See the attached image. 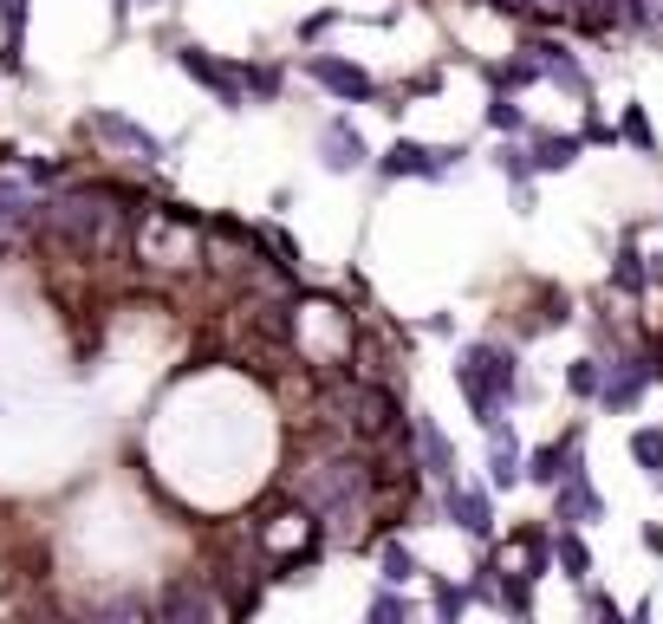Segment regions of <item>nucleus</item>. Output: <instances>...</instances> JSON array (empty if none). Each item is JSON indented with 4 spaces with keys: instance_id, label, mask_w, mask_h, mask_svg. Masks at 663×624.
<instances>
[{
    "instance_id": "nucleus-1",
    "label": "nucleus",
    "mask_w": 663,
    "mask_h": 624,
    "mask_svg": "<svg viewBox=\"0 0 663 624\" xmlns=\"http://www.w3.org/2000/svg\"><path fill=\"white\" fill-rule=\"evenodd\" d=\"M456 391H462V404H469L475 423H495L501 404L521 397V365H514V352H501V345H462V352H456Z\"/></svg>"
},
{
    "instance_id": "nucleus-2",
    "label": "nucleus",
    "mask_w": 663,
    "mask_h": 624,
    "mask_svg": "<svg viewBox=\"0 0 663 624\" xmlns=\"http://www.w3.org/2000/svg\"><path fill=\"white\" fill-rule=\"evenodd\" d=\"M176 65L221 104V111H241L247 104V85H241V59H215L208 46H176Z\"/></svg>"
},
{
    "instance_id": "nucleus-3",
    "label": "nucleus",
    "mask_w": 663,
    "mask_h": 624,
    "mask_svg": "<svg viewBox=\"0 0 663 624\" xmlns=\"http://www.w3.org/2000/svg\"><path fill=\"white\" fill-rule=\"evenodd\" d=\"M456 163H462V150H456V143H417V137H397V143L378 156V169H384V176H430V182H443Z\"/></svg>"
},
{
    "instance_id": "nucleus-4",
    "label": "nucleus",
    "mask_w": 663,
    "mask_h": 624,
    "mask_svg": "<svg viewBox=\"0 0 663 624\" xmlns=\"http://www.w3.org/2000/svg\"><path fill=\"white\" fill-rule=\"evenodd\" d=\"M306 72L332 91V98H345V104H365L371 91H378V78L365 72V65H352V59H332V52H313L306 59Z\"/></svg>"
},
{
    "instance_id": "nucleus-5",
    "label": "nucleus",
    "mask_w": 663,
    "mask_h": 624,
    "mask_svg": "<svg viewBox=\"0 0 663 624\" xmlns=\"http://www.w3.org/2000/svg\"><path fill=\"white\" fill-rule=\"evenodd\" d=\"M39 208L46 195L26 176H0V241H20L26 228H39Z\"/></svg>"
},
{
    "instance_id": "nucleus-6",
    "label": "nucleus",
    "mask_w": 663,
    "mask_h": 624,
    "mask_svg": "<svg viewBox=\"0 0 663 624\" xmlns=\"http://www.w3.org/2000/svg\"><path fill=\"white\" fill-rule=\"evenodd\" d=\"M365 137H358V124L352 117H326V130H319V163L332 169V176H352V169H365Z\"/></svg>"
},
{
    "instance_id": "nucleus-7",
    "label": "nucleus",
    "mask_w": 663,
    "mask_h": 624,
    "mask_svg": "<svg viewBox=\"0 0 663 624\" xmlns=\"http://www.w3.org/2000/svg\"><path fill=\"white\" fill-rule=\"evenodd\" d=\"M443 514L462 527V534H475V540H495V501L482 495V488H443Z\"/></svg>"
},
{
    "instance_id": "nucleus-8",
    "label": "nucleus",
    "mask_w": 663,
    "mask_h": 624,
    "mask_svg": "<svg viewBox=\"0 0 663 624\" xmlns=\"http://www.w3.org/2000/svg\"><path fill=\"white\" fill-rule=\"evenodd\" d=\"M91 130H98L104 143H117V150H130L137 163H156V156H163V143H156L143 124H130L124 111H91Z\"/></svg>"
},
{
    "instance_id": "nucleus-9",
    "label": "nucleus",
    "mask_w": 663,
    "mask_h": 624,
    "mask_svg": "<svg viewBox=\"0 0 663 624\" xmlns=\"http://www.w3.org/2000/svg\"><path fill=\"white\" fill-rule=\"evenodd\" d=\"M410 443H417V462H423L436 482H449V475H456V443L443 436V423H436V417H417V423H410Z\"/></svg>"
},
{
    "instance_id": "nucleus-10",
    "label": "nucleus",
    "mask_w": 663,
    "mask_h": 624,
    "mask_svg": "<svg viewBox=\"0 0 663 624\" xmlns=\"http://www.w3.org/2000/svg\"><path fill=\"white\" fill-rule=\"evenodd\" d=\"M527 59H534V65H540V78H553L560 91H573V98H592V85H586V72L573 65V52H566V46H553V39H540V46H534Z\"/></svg>"
},
{
    "instance_id": "nucleus-11",
    "label": "nucleus",
    "mask_w": 663,
    "mask_h": 624,
    "mask_svg": "<svg viewBox=\"0 0 663 624\" xmlns=\"http://www.w3.org/2000/svg\"><path fill=\"white\" fill-rule=\"evenodd\" d=\"M651 378H658V365H651V358H638V365H619V371H605V391H599V397H605L612 410H632V404L651 391Z\"/></svg>"
},
{
    "instance_id": "nucleus-12",
    "label": "nucleus",
    "mask_w": 663,
    "mask_h": 624,
    "mask_svg": "<svg viewBox=\"0 0 663 624\" xmlns=\"http://www.w3.org/2000/svg\"><path fill=\"white\" fill-rule=\"evenodd\" d=\"M488 475H495V488H514V482H521V456H514V430H508V417L488 423Z\"/></svg>"
},
{
    "instance_id": "nucleus-13",
    "label": "nucleus",
    "mask_w": 663,
    "mask_h": 624,
    "mask_svg": "<svg viewBox=\"0 0 663 624\" xmlns=\"http://www.w3.org/2000/svg\"><path fill=\"white\" fill-rule=\"evenodd\" d=\"M560 521H566V527H579V521H605V495H599L586 475L560 482Z\"/></svg>"
},
{
    "instance_id": "nucleus-14",
    "label": "nucleus",
    "mask_w": 663,
    "mask_h": 624,
    "mask_svg": "<svg viewBox=\"0 0 663 624\" xmlns=\"http://www.w3.org/2000/svg\"><path fill=\"white\" fill-rule=\"evenodd\" d=\"M573 443H579V436L566 430L560 443H547V449H534V456L521 462V475H534V482H547V488H553V482H566V456H573Z\"/></svg>"
},
{
    "instance_id": "nucleus-15",
    "label": "nucleus",
    "mask_w": 663,
    "mask_h": 624,
    "mask_svg": "<svg viewBox=\"0 0 663 624\" xmlns=\"http://www.w3.org/2000/svg\"><path fill=\"white\" fill-rule=\"evenodd\" d=\"M221 599H208L202 586H169L163 593V619H215Z\"/></svg>"
},
{
    "instance_id": "nucleus-16",
    "label": "nucleus",
    "mask_w": 663,
    "mask_h": 624,
    "mask_svg": "<svg viewBox=\"0 0 663 624\" xmlns=\"http://www.w3.org/2000/svg\"><path fill=\"white\" fill-rule=\"evenodd\" d=\"M579 156V137H534L527 143V169H566Z\"/></svg>"
},
{
    "instance_id": "nucleus-17",
    "label": "nucleus",
    "mask_w": 663,
    "mask_h": 624,
    "mask_svg": "<svg viewBox=\"0 0 663 624\" xmlns=\"http://www.w3.org/2000/svg\"><path fill=\"white\" fill-rule=\"evenodd\" d=\"M553 560H560V573H566L573 586H586V573H592V547H586V540H579L573 527H566V534L553 540Z\"/></svg>"
},
{
    "instance_id": "nucleus-18",
    "label": "nucleus",
    "mask_w": 663,
    "mask_h": 624,
    "mask_svg": "<svg viewBox=\"0 0 663 624\" xmlns=\"http://www.w3.org/2000/svg\"><path fill=\"white\" fill-rule=\"evenodd\" d=\"M241 85H247V104H254V98L267 104V98H280L286 72H280V65H260V59H241Z\"/></svg>"
},
{
    "instance_id": "nucleus-19",
    "label": "nucleus",
    "mask_w": 663,
    "mask_h": 624,
    "mask_svg": "<svg viewBox=\"0 0 663 624\" xmlns=\"http://www.w3.org/2000/svg\"><path fill=\"white\" fill-rule=\"evenodd\" d=\"M619 137L638 150V156H658V130H651V117H645V104H625V124H619Z\"/></svg>"
},
{
    "instance_id": "nucleus-20",
    "label": "nucleus",
    "mask_w": 663,
    "mask_h": 624,
    "mask_svg": "<svg viewBox=\"0 0 663 624\" xmlns=\"http://www.w3.org/2000/svg\"><path fill=\"white\" fill-rule=\"evenodd\" d=\"M612 286H619V293H645V286H651V267H645V254H638V247H625V254H619Z\"/></svg>"
},
{
    "instance_id": "nucleus-21",
    "label": "nucleus",
    "mask_w": 663,
    "mask_h": 624,
    "mask_svg": "<svg viewBox=\"0 0 663 624\" xmlns=\"http://www.w3.org/2000/svg\"><path fill=\"white\" fill-rule=\"evenodd\" d=\"M566 391H573V397H599V391H605V358H573Z\"/></svg>"
},
{
    "instance_id": "nucleus-22",
    "label": "nucleus",
    "mask_w": 663,
    "mask_h": 624,
    "mask_svg": "<svg viewBox=\"0 0 663 624\" xmlns=\"http://www.w3.org/2000/svg\"><path fill=\"white\" fill-rule=\"evenodd\" d=\"M632 462H638L645 475H663V430H638V436H632Z\"/></svg>"
},
{
    "instance_id": "nucleus-23",
    "label": "nucleus",
    "mask_w": 663,
    "mask_h": 624,
    "mask_svg": "<svg viewBox=\"0 0 663 624\" xmlns=\"http://www.w3.org/2000/svg\"><path fill=\"white\" fill-rule=\"evenodd\" d=\"M488 124H495L501 137H521V130H527V117H521V104H514L508 91H495V104H488Z\"/></svg>"
},
{
    "instance_id": "nucleus-24",
    "label": "nucleus",
    "mask_w": 663,
    "mask_h": 624,
    "mask_svg": "<svg viewBox=\"0 0 663 624\" xmlns=\"http://www.w3.org/2000/svg\"><path fill=\"white\" fill-rule=\"evenodd\" d=\"M378 566H384V580H391V586L417 580V560H410V547H404V540H384V560H378Z\"/></svg>"
},
{
    "instance_id": "nucleus-25",
    "label": "nucleus",
    "mask_w": 663,
    "mask_h": 624,
    "mask_svg": "<svg viewBox=\"0 0 663 624\" xmlns=\"http://www.w3.org/2000/svg\"><path fill=\"white\" fill-rule=\"evenodd\" d=\"M371 619H378V624L410 619V599H397V593H371Z\"/></svg>"
},
{
    "instance_id": "nucleus-26",
    "label": "nucleus",
    "mask_w": 663,
    "mask_h": 624,
    "mask_svg": "<svg viewBox=\"0 0 663 624\" xmlns=\"http://www.w3.org/2000/svg\"><path fill=\"white\" fill-rule=\"evenodd\" d=\"M339 20H345L339 7H319V13H306V20H299V39H319V33H326V26H339Z\"/></svg>"
},
{
    "instance_id": "nucleus-27",
    "label": "nucleus",
    "mask_w": 663,
    "mask_h": 624,
    "mask_svg": "<svg viewBox=\"0 0 663 624\" xmlns=\"http://www.w3.org/2000/svg\"><path fill=\"white\" fill-rule=\"evenodd\" d=\"M462 606H469L462 586H443V593H436V612H443V619H462Z\"/></svg>"
},
{
    "instance_id": "nucleus-28",
    "label": "nucleus",
    "mask_w": 663,
    "mask_h": 624,
    "mask_svg": "<svg viewBox=\"0 0 663 624\" xmlns=\"http://www.w3.org/2000/svg\"><path fill=\"white\" fill-rule=\"evenodd\" d=\"M579 593H586V586H579ZM586 606H592V612H599V619H619V606H612V599H605V593H586Z\"/></svg>"
},
{
    "instance_id": "nucleus-29",
    "label": "nucleus",
    "mask_w": 663,
    "mask_h": 624,
    "mask_svg": "<svg viewBox=\"0 0 663 624\" xmlns=\"http://www.w3.org/2000/svg\"><path fill=\"white\" fill-rule=\"evenodd\" d=\"M534 13H560V7H573V0H527Z\"/></svg>"
}]
</instances>
